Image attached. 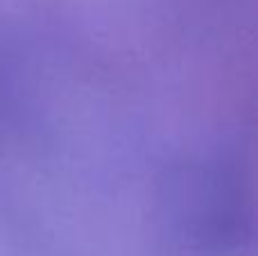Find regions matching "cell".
<instances>
[{"instance_id": "6da1fadb", "label": "cell", "mask_w": 258, "mask_h": 256, "mask_svg": "<svg viewBox=\"0 0 258 256\" xmlns=\"http://www.w3.org/2000/svg\"><path fill=\"white\" fill-rule=\"evenodd\" d=\"M16 82H14L12 63L7 61V52L0 45V132L5 130V125L14 122L16 116Z\"/></svg>"}]
</instances>
